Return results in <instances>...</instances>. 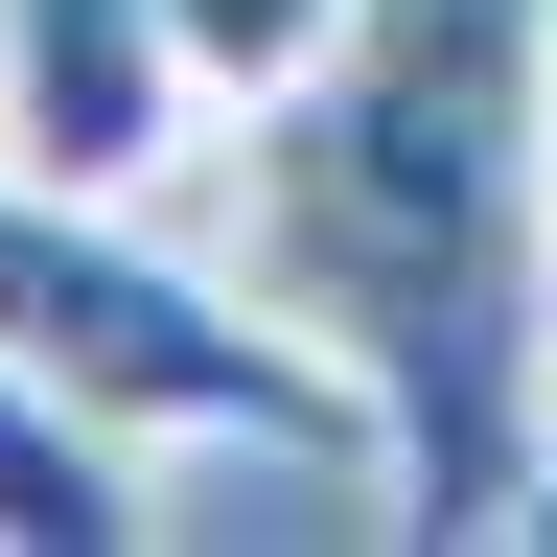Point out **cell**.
I'll use <instances>...</instances> for the list:
<instances>
[{
    "label": "cell",
    "mask_w": 557,
    "mask_h": 557,
    "mask_svg": "<svg viewBox=\"0 0 557 557\" xmlns=\"http://www.w3.org/2000/svg\"><path fill=\"white\" fill-rule=\"evenodd\" d=\"M534 534H557V465H534Z\"/></svg>",
    "instance_id": "8992f818"
},
{
    "label": "cell",
    "mask_w": 557,
    "mask_h": 557,
    "mask_svg": "<svg viewBox=\"0 0 557 557\" xmlns=\"http://www.w3.org/2000/svg\"><path fill=\"white\" fill-rule=\"evenodd\" d=\"M163 24H186V94H209V116H278V94L348 47V0H163Z\"/></svg>",
    "instance_id": "5b68a950"
},
{
    "label": "cell",
    "mask_w": 557,
    "mask_h": 557,
    "mask_svg": "<svg viewBox=\"0 0 557 557\" xmlns=\"http://www.w3.org/2000/svg\"><path fill=\"white\" fill-rule=\"evenodd\" d=\"M186 139H209V94H186V24H163V0H0V163L139 209Z\"/></svg>",
    "instance_id": "3957f363"
},
{
    "label": "cell",
    "mask_w": 557,
    "mask_h": 557,
    "mask_svg": "<svg viewBox=\"0 0 557 557\" xmlns=\"http://www.w3.org/2000/svg\"><path fill=\"white\" fill-rule=\"evenodd\" d=\"M233 278L372 395L395 534H534L557 465V0H348V47L233 116Z\"/></svg>",
    "instance_id": "6da1fadb"
},
{
    "label": "cell",
    "mask_w": 557,
    "mask_h": 557,
    "mask_svg": "<svg viewBox=\"0 0 557 557\" xmlns=\"http://www.w3.org/2000/svg\"><path fill=\"white\" fill-rule=\"evenodd\" d=\"M139 534H163V511H139V442L0 348V557H139Z\"/></svg>",
    "instance_id": "277c9868"
},
{
    "label": "cell",
    "mask_w": 557,
    "mask_h": 557,
    "mask_svg": "<svg viewBox=\"0 0 557 557\" xmlns=\"http://www.w3.org/2000/svg\"><path fill=\"white\" fill-rule=\"evenodd\" d=\"M0 348L47 395H94L116 442H256V465H348L372 487V395L325 372V325L256 302L233 256H163L116 186L0 163Z\"/></svg>",
    "instance_id": "7a4b0ae2"
}]
</instances>
